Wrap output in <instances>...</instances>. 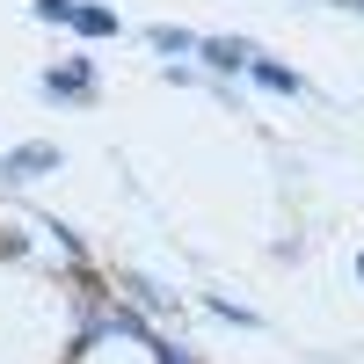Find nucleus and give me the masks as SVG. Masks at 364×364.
<instances>
[{"label": "nucleus", "mask_w": 364, "mask_h": 364, "mask_svg": "<svg viewBox=\"0 0 364 364\" xmlns=\"http://www.w3.org/2000/svg\"><path fill=\"white\" fill-rule=\"evenodd\" d=\"M44 95H58V102H87V95H95V66H87V58L51 66V73H44Z\"/></svg>", "instance_id": "nucleus-1"}, {"label": "nucleus", "mask_w": 364, "mask_h": 364, "mask_svg": "<svg viewBox=\"0 0 364 364\" xmlns=\"http://www.w3.org/2000/svg\"><path fill=\"white\" fill-rule=\"evenodd\" d=\"M248 80L269 87V95H306V80H299L291 66H277V58H262V51H248Z\"/></svg>", "instance_id": "nucleus-2"}, {"label": "nucleus", "mask_w": 364, "mask_h": 364, "mask_svg": "<svg viewBox=\"0 0 364 364\" xmlns=\"http://www.w3.org/2000/svg\"><path fill=\"white\" fill-rule=\"evenodd\" d=\"M197 51H204V66H219V73H248V44L240 37H197Z\"/></svg>", "instance_id": "nucleus-3"}, {"label": "nucleus", "mask_w": 364, "mask_h": 364, "mask_svg": "<svg viewBox=\"0 0 364 364\" xmlns=\"http://www.w3.org/2000/svg\"><path fill=\"white\" fill-rule=\"evenodd\" d=\"M0 168H8V175H51L58 168V146H22V154H8Z\"/></svg>", "instance_id": "nucleus-4"}, {"label": "nucleus", "mask_w": 364, "mask_h": 364, "mask_svg": "<svg viewBox=\"0 0 364 364\" xmlns=\"http://www.w3.org/2000/svg\"><path fill=\"white\" fill-rule=\"evenodd\" d=\"M66 29H80V37H117V15H109V8H87V0H80V8L66 15Z\"/></svg>", "instance_id": "nucleus-5"}, {"label": "nucleus", "mask_w": 364, "mask_h": 364, "mask_svg": "<svg viewBox=\"0 0 364 364\" xmlns=\"http://www.w3.org/2000/svg\"><path fill=\"white\" fill-rule=\"evenodd\" d=\"M154 44H161L168 58H182V51H197V37H190V29H154Z\"/></svg>", "instance_id": "nucleus-6"}, {"label": "nucleus", "mask_w": 364, "mask_h": 364, "mask_svg": "<svg viewBox=\"0 0 364 364\" xmlns=\"http://www.w3.org/2000/svg\"><path fill=\"white\" fill-rule=\"evenodd\" d=\"M211 314L233 321V328H255V314H248V306H233V299H211Z\"/></svg>", "instance_id": "nucleus-7"}, {"label": "nucleus", "mask_w": 364, "mask_h": 364, "mask_svg": "<svg viewBox=\"0 0 364 364\" xmlns=\"http://www.w3.org/2000/svg\"><path fill=\"white\" fill-rule=\"evenodd\" d=\"M29 8H37L44 22H66V15H73V0H29Z\"/></svg>", "instance_id": "nucleus-8"}, {"label": "nucleus", "mask_w": 364, "mask_h": 364, "mask_svg": "<svg viewBox=\"0 0 364 364\" xmlns=\"http://www.w3.org/2000/svg\"><path fill=\"white\" fill-rule=\"evenodd\" d=\"M161 364H190V357H182V350H168V343H161Z\"/></svg>", "instance_id": "nucleus-9"}, {"label": "nucleus", "mask_w": 364, "mask_h": 364, "mask_svg": "<svg viewBox=\"0 0 364 364\" xmlns=\"http://www.w3.org/2000/svg\"><path fill=\"white\" fill-rule=\"evenodd\" d=\"M357 277H364V255H357Z\"/></svg>", "instance_id": "nucleus-10"}, {"label": "nucleus", "mask_w": 364, "mask_h": 364, "mask_svg": "<svg viewBox=\"0 0 364 364\" xmlns=\"http://www.w3.org/2000/svg\"><path fill=\"white\" fill-rule=\"evenodd\" d=\"M350 8H364V0H350Z\"/></svg>", "instance_id": "nucleus-11"}]
</instances>
